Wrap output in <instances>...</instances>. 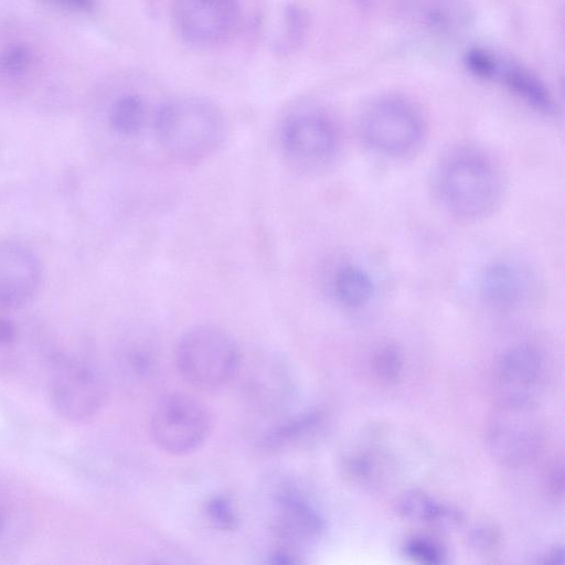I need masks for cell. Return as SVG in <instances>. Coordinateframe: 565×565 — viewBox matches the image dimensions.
Masks as SVG:
<instances>
[{"instance_id":"1","label":"cell","mask_w":565,"mask_h":565,"mask_svg":"<svg viewBox=\"0 0 565 565\" xmlns=\"http://www.w3.org/2000/svg\"><path fill=\"white\" fill-rule=\"evenodd\" d=\"M433 186L445 212L463 222L491 215L504 192L497 164L476 150H459L447 156L435 171Z\"/></svg>"},{"instance_id":"2","label":"cell","mask_w":565,"mask_h":565,"mask_svg":"<svg viewBox=\"0 0 565 565\" xmlns=\"http://www.w3.org/2000/svg\"><path fill=\"white\" fill-rule=\"evenodd\" d=\"M153 127L160 146L173 159L196 163L214 154L225 138V119L211 100L198 96L161 104Z\"/></svg>"},{"instance_id":"3","label":"cell","mask_w":565,"mask_h":565,"mask_svg":"<svg viewBox=\"0 0 565 565\" xmlns=\"http://www.w3.org/2000/svg\"><path fill=\"white\" fill-rule=\"evenodd\" d=\"M175 363L182 377L199 388H216L231 381L241 366V351L223 329L202 324L178 342Z\"/></svg>"},{"instance_id":"4","label":"cell","mask_w":565,"mask_h":565,"mask_svg":"<svg viewBox=\"0 0 565 565\" xmlns=\"http://www.w3.org/2000/svg\"><path fill=\"white\" fill-rule=\"evenodd\" d=\"M360 134L374 153L397 159L414 153L422 146L425 124L411 102L387 96L365 108L360 119Z\"/></svg>"},{"instance_id":"5","label":"cell","mask_w":565,"mask_h":565,"mask_svg":"<svg viewBox=\"0 0 565 565\" xmlns=\"http://www.w3.org/2000/svg\"><path fill=\"white\" fill-rule=\"evenodd\" d=\"M544 439V424L534 403L499 401L487 426L488 448L497 461L523 466L539 455Z\"/></svg>"},{"instance_id":"6","label":"cell","mask_w":565,"mask_h":565,"mask_svg":"<svg viewBox=\"0 0 565 565\" xmlns=\"http://www.w3.org/2000/svg\"><path fill=\"white\" fill-rule=\"evenodd\" d=\"M52 404L60 415L84 422L96 415L106 398V383L95 365L73 355H53L49 370Z\"/></svg>"},{"instance_id":"7","label":"cell","mask_w":565,"mask_h":565,"mask_svg":"<svg viewBox=\"0 0 565 565\" xmlns=\"http://www.w3.org/2000/svg\"><path fill=\"white\" fill-rule=\"evenodd\" d=\"M212 427L207 406L184 393L164 396L153 408L149 425L153 443L171 455H185L200 448Z\"/></svg>"},{"instance_id":"8","label":"cell","mask_w":565,"mask_h":565,"mask_svg":"<svg viewBox=\"0 0 565 565\" xmlns=\"http://www.w3.org/2000/svg\"><path fill=\"white\" fill-rule=\"evenodd\" d=\"M238 0H172L171 18L181 39L195 47L222 45L236 34L241 23Z\"/></svg>"},{"instance_id":"9","label":"cell","mask_w":565,"mask_h":565,"mask_svg":"<svg viewBox=\"0 0 565 565\" xmlns=\"http://www.w3.org/2000/svg\"><path fill=\"white\" fill-rule=\"evenodd\" d=\"M285 153L300 163H323L337 153L340 146L334 122L319 113H299L288 117L280 129Z\"/></svg>"},{"instance_id":"10","label":"cell","mask_w":565,"mask_h":565,"mask_svg":"<svg viewBox=\"0 0 565 565\" xmlns=\"http://www.w3.org/2000/svg\"><path fill=\"white\" fill-rule=\"evenodd\" d=\"M543 355L529 345L505 350L494 366L499 401L534 403L545 380Z\"/></svg>"},{"instance_id":"11","label":"cell","mask_w":565,"mask_h":565,"mask_svg":"<svg viewBox=\"0 0 565 565\" xmlns=\"http://www.w3.org/2000/svg\"><path fill=\"white\" fill-rule=\"evenodd\" d=\"M271 527L284 547L292 551L313 543L324 530L318 509L302 493L285 488L274 499Z\"/></svg>"},{"instance_id":"12","label":"cell","mask_w":565,"mask_h":565,"mask_svg":"<svg viewBox=\"0 0 565 565\" xmlns=\"http://www.w3.org/2000/svg\"><path fill=\"white\" fill-rule=\"evenodd\" d=\"M42 265L35 252L17 241L0 242V307L25 305L36 292Z\"/></svg>"},{"instance_id":"13","label":"cell","mask_w":565,"mask_h":565,"mask_svg":"<svg viewBox=\"0 0 565 565\" xmlns=\"http://www.w3.org/2000/svg\"><path fill=\"white\" fill-rule=\"evenodd\" d=\"M406 22L433 36H454L466 30L473 18L467 0H403Z\"/></svg>"},{"instance_id":"14","label":"cell","mask_w":565,"mask_h":565,"mask_svg":"<svg viewBox=\"0 0 565 565\" xmlns=\"http://www.w3.org/2000/svg\"><path fill=\"white\" fill-rule=\"evenodd\" d=\"M532 288L526 269L509 260L487 265L478 278V291L490 306L512 310L525 302Z\"/></svg>"},{"instance_id":"15","label":"cell","mask_w":565,"mask_h":565,"mask_svg":"<svg viewBox=\"0 0 565 565\" xmlns=\"http://www.w3.org/2000/svg\"><path fill=\"white\" fill-rule=\"evenodd\" d=\"M492 81L504 84L532 108L545 114L554 111V100L550 90L535 74L524 66L499 56Z\"/></svg>"},{"instance_id":"16","label":"cell","mask_w":565,"mask_h":565,"mask_svg":"<svg viewBox=\"0 0 565 565\" xmlns=\"http://www.w3.org/2000/svg\"><path fill=\"white\" fill-rule=\"evenodd\" d=\"M291 375L277 361L260 363L249 380V392L256 405L264 411L284 407L292 394Z\"/></svg>"},{"instance_id":"17","label":"cell","mask_w":565,"mask_h":565,"mask_svg":"<svg viewBox=\"0 0 565 565\" xmlns=\"http://www.w3.org/2000/svg\"><path fill=\"white\" fill-rule=\"evenodd\" d=\"M335 301L347 309L366 306L375 294L374 279L364 267L356 264L341 266L331 280Z\"/></svg>"},{"instance_id":"18","label":"cell","mask_w":565,"mask_h":565,"mask_svg":"<svg viewBox=\"0 0 565 565\" xmlns=\"http://www.w3.org/2000/svg\"><path fill=\"white\" fill-rule=\"evenodd\" d=\"M148 110V103L139 92H121L108 107V126L119 136L134 137L143 129Z\"/></svg>"},{"instance_id":"19","label":"cell","mask_w":565,"mask_h":565,"mask_svg":"<svg viewBox=\"0 0 565 565\" xmlns=\"http://www.w3.org/2000/svg\"><path fill=\"white\" fill-rule=\"evenodd\" d=\"M323 423V414L309 411L290 417L271 428L263 438L267 450H282L311 438Z\"/></svg>"},{"instance_id":"20","label":"cell","mask_w":565,"mask_h":565,"mask_svg":"<svg viewBox=\"0 0 565 565\" xmlns=\"http://www.w3.org/2000/svg\"><path fill=\"white\" fill-rule=\"evenodd\" d=\"M396 510L403 518L420 523L454 524L459 520L457 511L418 489L402 493L396 501Z\"/></svg>"},{"instance_id":"21","label":"cell","mask_w":565,"mask_h":565,"mask_svg":"<svg viewBox=\"0 0 565 565\" xmlns=\"http://www.w3.org/2000/svg\"><path fill=\"white\" fill-rule=\"evenodd\" d=\"M35 66V52L24 42H12L0 49V77L18 81L26 77Z\"/></svg>"},{"instance_id":"22","label":"cell","mask_w":565,"mask_h":565,"mask_svg":"<svg viewBox=\"0 0 565 565\" xmlns=\"http://www.w3.org/2000/svg\"><path fill=\"white\" fill-rule=\"evenodd\" d=\"M308 29L306 12L296 4L284 9L276 45L281 51L295 49L303 40Z\"/></svg>"},{"instance_id":"23","label":"cell","mask_w":565,"mask_h":565,"mask_svg":"<svg viewBox=\"0 0 565 565\" xmlns=\"http://www.w3.org/2000/svg\"><path fill=\"white\" fill-rule=\"evenodd\" d=\"M205 518L221 531H234L238 527L239 515L233 501L223 494L210 497L203 508Z\"/></svg>"},{"instance_id":"24","label":"cell","mask_w":565,"mask_h":565,"mask_svg":"<svg viewBox=\"0 0 565 565\" xmlns=\"http://www.w3.org/2000/svg\"><path fill=\"white\" fill-rule=\"evenodd\" d=\"M405 555L416 563L440 564L446 559L444 546L436 540L425 535L408 537L403 545Z\"/></svg>"},{"instance_id":"25","label":"cell","mask_w":565,"mask_h":565,"mask_svg":"<svg viewBox=\"0 0 565 565\" xmlns=\"http://www.w3.org/2000/svg\"><path fill=\"white\" fill-rule=\"evenodd\" d=\"M499 55L483 47H472L465 53L463 63L475 76L492 81Z\"/></svg>"},{"instance_id":"26","label":"cell","mask_w":565,"mask_h":565,"mask_svg":"<svg viewBox=\"0 0 565 565\" xmlns=\"http://www.w3.org/2000/svg\"><path fill=\"white\" fill-rule=\"evenodd\" d=\"M373 366L377 376L383 381H395L402 372L401 354L394 347H383L375 353Z\"/></svg>"},{"instance_id":"27","label":"cell","mask_w":565,"mask_h":565,"mask_svg":"<svg viewBox=\"0 0 565 565\" xmlns=\"http://www.w3.org/2000/svg\"><path fill=\"white\" fill-rule=\"evenodd\" d=\"M17 338L18 328L15 323L7 317H0V348L12 345Z\"/></svg>"},{"instance_id":"28","label":"cell","mask_w":565,"mask_h":565,"mask_svg":"<svg viewBox=\"0 0 565 565\" xmlns=\"http://www.w3.org/2000/svg\"><path fill=\"white\" fill-rule=\"evenodd\" d=\"M472 543L480 548H489L495 545L497 534L492 529L479 527L471 535Z\"/></svg>"},{"instance_id":"29","label":"cell","mask_w":565,"mask_h":565,"mask_svg":"<svg viewBox=\"0 0 565 565\" xmlns=\"http://www.w3.org/2000/svg\"><path fill=\"white\" fill-rule=\"evenodd\" d=\"M56 6L77 12H88L94 8L95 0H47Z\"/></svg>"},{"instance_id":"30","label":"cell","mask_w":565,"mask_h":565,"mask_svg":"<svg viewBox=\"0 0 565 565\" xmlns=\"http://www.w3.org/2000/svg\"><path fill=\"white\" fill-rule=\"evenodd\" d=\"M550 489L557 497L563 495V463L559 461L550 473Z\"/></svg>"},{"instance_id":"31","label":"cell","mask_w":565,"mask_h":565,"mask_svg":"<svg viewBox=\"0 0 565 565\" xmlns=\"http://www.w3.org/2000/svg\"><path fill=\"white\" fill-rule=\"evenodd\" d=\"M563 546L556 545L550 548L543 556L542 563L544 564H559L563 563Z\"/></svg>"},{"instance_id":"32","label":"cell","mask_w":565,"mask_h":565,"mask_svg":"<svg viewBox=\"0 0 565 565\" xmlns=\"http://www.w3.org/2000/svg\"><path fill=\"white\" fill-rule=\"evenodd\" d=\"M360 6H363L365 8H373L382 3L384 0H354Z\"/></svg>"},{"instance_id":"33","label":"cell","mask_w":565,"mask_h":565,"mask_svg":"<svg viewBox=\"0 0 565 565\" xmlns=\"http://www.w3.org/2000/svg\"><path fill=\"white\" fill-rule=\"evenodd\" d=\"M3 527H4V520H3L2 514L0 513V534H1V533H2V531H3Z\"/></svg>"}]
</instances>
